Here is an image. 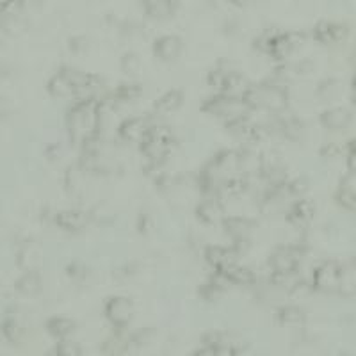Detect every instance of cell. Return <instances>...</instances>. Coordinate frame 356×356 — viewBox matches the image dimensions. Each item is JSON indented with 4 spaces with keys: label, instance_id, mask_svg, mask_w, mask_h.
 <instances>
[{
    "label": "cell",
    "instance_id": "obj_1",
    "mask_svg": "<svg viewBox=\"0 0 356 356\" xmlns=\"http://www.w3.org/2000/svg\"><path fill=\"white\" fill-rule=\"evenodd\" d=\"M102 123V102L97 97L77 98L66 112V130L72 143L79 146L91 137L100 136Z\"/></svg>",
    "mask_w": 356,
    "mask_h": 356
},
{
    "label": "cell",
    "instance_id": "obj_2",
    "mask_svg": "<svg viewBox=\"0 0 356 356\" xmlns=\"http://www.w3.org/2000/svg\"><path fill=\"white\" fill-rule=\"evenodd\" d=\"M306 248L303 244H278L267 257V269L271 275V285L276 288H290L299 275L305 260Z\"/></svg>",
    "mask_w": 356,
    "mask_h": 356
},
{
    "label": "cell",
    "instance_id": "obj_3",
    "mask_svg": "<svg viewBox=\"0 0 356 356\" xmlns=\"http://www.w3.org/2000/svg\"><path fill=\"white\" fill-rule=\"evenodd\" d=\"M250 112H269L273 116H281L288 109L290 95L287 86L275 81H264L259 84H250L241 95Z\"/></svg>",
    "mask_w": 356,
    "mask_h": 356
},
{
    "label": "cell",
    "instance_id": "obj_4",
    "mask_svg": "<svg viewBox=\"0 0 356 356\" xmlns=\"http://www.w3.org/2000/svg\"><path fill=\"white\" fill-rule=\"evenodd\" d=\"M308 34L303 30H266L255 39V48L269 55L278 64L290 61L294 54L303 47Z\"/></svg>",
    "mask_w": 356,
    "mask_h": 356
},
{
    "label": "cell",
    "instance_id": "obj_5",
    "mask_svg": "<svg viewBox=\"0 0 356 356\" xmlns=\"http://www.w3.org/2000/svg\"><path fill=\"white\" fill-rule=\"evenodd\" d=\"M175 143L177 139L171 127L164 123H153L148 136L139 144V152L152 170H161V166L171 157Z\"/></svg>",
    "mask_w": 356,
    "mask_h": 356
},
{
    "label": "cell",
    "instance_id": "obj_6",
    "mask_svg": "<svg viewBox=\"0 0 356 356\" xmlns=\"http://www.w3.org/2000/svg\"><path fill=\"white\" fill-rule=\"evenodd\" d=\"M199 110L204 115L212 116V118L223 121V125L232 123V121H237V119L250 116V110H248L246 103L242 102L241 97L223 93H214L208 98H205L201 106H199Z\"/></svg>",
    "mask_w": 356,
    "mask_h": 356
},
{
    "label": "cell",
    "instance_id": "obj_7",
    "mask_svg": "<svg viewBox=\"0 0 356 356\" xmlns=\"http://www.w3.org/2000/svg\"><path fill=\"white\" fill-rule=\"evenodd\" d=\"M346 281V267L339 260H322L314 267L310 284L315 293L335 294L342 293Z\"/></svg>",
    "mask_w": 356,
    "mask_h": 356
},
{
    "label": "cell",
    "instance_id": "obj_8",
    "mask_svg": "<svg viewBox=\"0 0 356 356\" xmlns=\"http://www.w3.org/2000/svg\"><path fill=\"white\" fill-rule=\"evenodd\" d=\"M207 84L208 88H212L216 93L223 95H233V97H241L244 93V89L248 88L246 77L242 75L239 70L233 66H228L225 63L216 64L210 72L207 73Z\"/></svg>",
    "mask_w": 356,
    "mask_h": 356
},
{
    "label": "cell",
    "instance_id": "obj_9",
    "mask_svg": "<svg viewBox=\"0 0 356 356\" xmlns=\"http://www.w3.org/2000/svg\"><path fill=\"white\" fill-rule=\"evenodd\" d=\"M257 226H259V223L253 217L248 216H226L221 223V228L230 239V244L237 248L241 255L250 250L251 237H253Z\"/></svg>",
    "mask_w": 356,
    "mask_h": 356
},
{
    "label": "cell",
    "instance_id": "obj_10",
    "mask_svg": "<svg viewBox=\"0 0 356 356\" xmlns=\"http://www.w3.org/2000/svg\"><path fill=\"white\" fill-rule=\"evenodd\" d=\"M134 315H136V305L132 297L123 294L109 296L103 303V317L112 326V330H128Z\"/></svg>",
    "mask_w": 356,
    "mask_h": 356
},
{
    "label": "cell",
    "instance_id": "obj_11",
    "mask_svg": "<svg viewBox=\"0 0 356 356\" xmlns=\"http://www.w3.org/2000/svg\"><path fill=\"white\" fill-rule=\"evenodd\" d=\"M293 196L288 192L287 184L285 186H266L259 198V210L264 216H276L285 214L288 205L293 204Z\"/></svg>",
    "mask_w": 356,
    "mask_h": 356
},
{
    "label": "cell",
    "instance_id": "obj_12",
    "mask_svg": "<svg viewBox=\"0 0 356 356\" xmlns=\"http://www.w3.org/2000/svg\"><path fill=\"white\" fill-rule=\"evenodd\" d=\"M153 121L150 116H128L121 123L118 125V137L123 143L137 144L139 146L144 141V137L148 136L150 128H152Z\"/></svg>",
    "mask_w": 356,
    "mask_h": 356
},
{
    "label": "cell",
    "instance_id": "obj_13",
    "mask_svg": "<svg viewBox=\"0 0 356 356\" xmlns=\"http://www.w3.org/2000/svg\"><path fill=\"white\" fill-rule=\"evenodd\" d=\"M196 219L205 226H217L226 217V208L223 199L217 196H204L195 207Z\"/></svg>",
    "mask_w": 356,
    "mask_h": 356
},
{
    "label": "cell",
    "instance_id": "obj_14",
    "mask_svg": "<svg viewBox=\"0 0 356 356\" xmlns=\"http://www.w3.org/2000/svg\"><path fill=\"white\" fill-rule=\"evenodd\" d=\"M242 255L239 253L237 248L228 244H208L204 250V259L208 266L212 267L214 273H219L233 264L241 262Z\"/></svg>",
    "mask_w": 356,
    "mask_h": 356
},
{
    "label": "cell",
    "instance_id": "obj_15",
    "mask_svg": "<svg viewBox=\"0 0 356 356\" xmlns=\"http://www.w3.org/2000/svg\"><path fill=\"white\" fill-rule=\"evenodd\" d=\"M315 212H317V207H315L312 199L296 198L293 199V204L288 205L284 216L290 226H294L297 230H305L314 221Z\"/></svg>",
    "mask_w": 356,
    "mask_h": 356
},
{
    "label": "cell",
    "instance_id": "obj_16",
    "mask_svg": "<svg viewBox=\"0 0 356 356\" xmlns=\"http://www.w3.org/2000/svg\"><path fill=\"white\" fill-rule=\"evenodd\" d=\"M152 52L161 63H177L184 52V39L178 34H162L153 41Z\"/></svg>",
    "mask_w": 356,
    "mask_h": 356
},
{
    "label": "cell",
    "instance_id": "obj_17",
    "mask_svg": "<svg viewBox=\"0 0 356 356\" xmlns=\"http://www.w3.org/2000/svg\"><path fill=\"white\" fill-rule=\"evenodd\" d=\"M349 36V27L339 23V21H330V20H321L319 23H315L314 29H312V38L314 41L321 43V45H337V43H342L344 39Z\"/></svg>",
    "mask_w": 356,
    "mask_h": 356
},
{
    "label": "cell",
    "instance_id": "obj_18",
    "mask_svg": "<svg viewBox=\"0 0 356 356\" xmlns=\"http://www.w3.org/2000/svg\"><path fill=\"white\" fill-rule=\"evenodd\" d=\"M55 225L68 233H81L91 223V214L84 212L81 208H64L54 217Z\"/></svg>",
    "mask_w": 356,
    "mask_h": 356
},
{
    "label": "cell",
    "instance_id": "obj_19",
    "mask_svg": "<svg viewBox=\"0 0 356 356\" xmlns=\"http://www.w3.org/2000/svg\"><path fill=\"white\" fill-rule=\"evenodd\" d=\"M319 123H321L322 128H326L330 132L346 130L353 123V112L351 109L344 106L328 107L319 115Z\"/></svg>",
    "mask_w": 356,
    "mask_h": 356
},
{
    "label": "cell",
    "instance_id": "obj_20",
    "mask_svg": "<svg viewBox=\"0 0 356 356\" xmlns=\"http://www.w3.org/2000/svg\"><path fill=\"white\" fill-rule=\"evenodd\" d=\"M184 102H186V93L180 88H171L168 91L153 100V112L157 116L173 115L177 110L182 109Z\"/></svg>",
    "mask_w": 356,
    "mask_h": 356
},
{
    "label": "cell",
    "instance_id": "obj_21",
    "mask_svg": "<svg viewBox=\"0 0 356 356\" xmlns=\"http://www.w3.org/2000/svg\"><path fill=\"white\" fill-rule=\"evenodd\" d=\"M219 275L228 281L230 287H253L259 281L257 273L251 267L242 266L241 262L226 267V269L219 271Z\"/></svg>",
    "mask_w": 356,
    "mask_h": 356
},
{
    "label": "cell",
    "instance_id": "obj_22",
    "mask_svg": "<svg viewBox=\"0 0 356 356\" xmlns=\"http://www.w3.org/2000/svg\"><path fill=\"white\" fill-rule=\"evenodd\" d=\"M130 349L132 342L128 330H112V333L100 346V351L103 356H123Z\"/></svg>",
    "mask_w": 356,
    "mask_h": 356
},
{
    "label": "cell",
    "instance_id": "obj_23",
    "mask_svg": "<svg viewBox=\"0 0 356 356\" xmlns=\"http://www.w3.org/2000/svg\"><path fill=\"white\" fill-rule=\"evenodd\" d=\"M275 319L284 328H301L306 322V312L296 303H285L275 310Z\"/></svg>",
    "mask_w": 356,
    "mask_h": 356
},
{
    "label": "cell",
    "instance_id": "obj_24",
    "mask_svg": "<svg viewBox=\"0 0 356 356\" xmlns=\"http://www.w3.org/2000/svg\"><path fill=\"white\" fill-rule=\"evenodd\" d=\"M251 189V180L244 175H235V177L228 178L226 182H223V186L219 187L217 191V198H221L223 201L225 199H239L244 198V196L250 192Z\"/></svg>",
    "mask_w": 356,
    "mask_h": 356
},
{
    "label": "cell",
    "instance_id": "obj_25",
    "mask_svg": "<svg viewBox=\"0 0 356 356\" xmlns=\"http://www.w3.org/2000/svg\"><path fill=\"white\" fill-rule=\"evenodd\" d=\"M144 13L153 20H168L175 17L180 8V0H141Z\"/></svg>",
    "mask_w": 356,
    "mask_h": 356
},
{
    "label": "cell",
    "instance_id": "obj_26",
    "mask_svg": "<svg viewBox=\"0 0 356 356\" xmlns=\"http://www.w3.org/2000/svg\"><path fill=\"white\" fill-rule=\"evenodd\" d=\"M45 328H47L48 335L54 337L59 342V340L72 339V335L77 331V322L66 315H54V317L48 319Z\"/></svg>",
    "mask_w": 356,
    "mask_h": 356
},
{
    "label": "cell",
    "instance_id": "obj_27",
    "mask_svg": "<svg viewBox=\"0 0 356 356\" xmlns=\"http://www.w3.org/2000/svg\"><path fill=\"white\" fill-rule=\"evenodd\" d=\"M230 287L228 281L219 275V273H214L204 285H199L198 294L199 297L207 303H216L223 294L226 293V288Z\"/></svg>",
    "mask_w": 356,
    "mask_h": 356
},
{
    "label": "cell",
    "instance_id": "obj_28",
    "mask_svg": "<svg viewBox=\"0 0 356 356\" xmlns=\"http://www.w3.org/2000/svg\"><path fill=\"white\" fill-rule=\"evenodd\" d=\"M335 201L339 204V207L344 208V210L355 212L356 210L355 173H351V177L344 178L342 182L339 184V187H337V191H335Z\"/></svg>",
    "mask_w": 356,
    "mask_h": 356
},
{
    "label": "cell",
    "instance_id": "obj_29",
    "mask_svg": "<svg viewBox=\"0 0 356 356\" xmlns=\"http://www.w3.org/2000/svg\"><path fill=\"white\" fill-rule=\"evenodd\" d=\"M47 89L48 93L54 98H57V100H70V98H75L77 100V91L73 89V86L70 84V81L61 70L52 75V79L48 81Z\"/></svg>",
    "mask_w": 356,
    "mask_h": 356
},
{
    "label": "cell",
    "instance_id": "obj_30",
    "mask_svg": "<svg viewBox=\"0 0 356 356\" xmlns=\"http://www.w3.org/2000/svg\"><path fill=\"white\" fill-rule=\"evenodd\" d=\"M26 324L20 319V315H8L2 322V335L6 337L8 342L14 344V346L26 339Z\"/></svg>",
    "mask_w": 356,
    "mask_h": 356
},
{
    "label": "cell",
    "instance_id": "obj_31",
    "mask_svg": "<svg viewBox=\"0 0 356 356\" xmlns=\"http://www.w3.org/2000/svg\"><path fill=\"white\" fill-rule=\"evenodd\" d=\"M109 95L118 106L119 103H130L139 100L141 95H143V88H141V84H137V82H127V84L118 86V88Z\"/></svg>",
    "mask_w": 356,
    "mask_h": 356
},
{
    "label": "cell",
    "instance_id": "obj_32",
    "mask_svg": "<svg viewBox=\"0 0 356 356\" xmlns=\"http://www.w3.org/2000/svg\"><path fill=\"white\" fill-rule=\"evenodd\" d=\"M86 177H88V173H86V170L79 164V162L73 164L72 168H68V171H66V178H64L66 191L73 192V195H75V192H81L82 187H84L86 184Z\"/></svg>",
    "mask_w": 356,
    "mask_h": 356
},
{
    "label": "cell",
    "instance_id": "obj_33",
    "mask_svg": "<svg viewBox=\"0 0 356 356\" xmlns=\"http://www.w3.org/2000/svg\"><path fill=\"white\" fill-rule=\"evenodd\" d=\"M119 70L123 75H127L128 79H136L141 72H143V61H141L139 54L137 52H125L119 59Z\"/></svg>",
    "mask_w": 356,
    "mask_h": 356
},
{
    "label": "cell",
    "instance_id": "obj_34",
    "mask_svg": "<svg viewBox=\"0 0 356 356\" xmlns=\"http://www.w3.org/2000/svg\"><path fill=\"white\" fill-rule=\"evenodd\" d=\"M17 288L23 294V296L36 297L38 294H41V288H43L41 278H39L38 273H32V271L26 273V275L21 276L20 280H18Z\"/></svg>",
    "mask_w": 356,
    "mask_h": 356
},
{
    "label": "cell",
    "instance_id": "obj_35",
    "mask_svg": "<svg viewBox=\"0 0 356 356\" xmlns=\"http://www.w3.org/2000/svg\"><path fill=\"white\" fill-rule=\"evenodd\" d=\"M319 100L322 102H333L340 95V82L337 79H324L315 91Z\"/></svg>",
    "mask_w": 356,
    "mask_h": 356
},
{
    "label": "cell",
    "instance_id": "obj_36",
    "mask_svg": "<svg viewBox=\"0 0 356 356\" xmlns=\"http://www.w3.org/2000/svg\"><path fill=\"white\" fill-rule=\"evenodd\" d=\"M89 273L91 269L88 267V264H84L82 260H72L66 267V275L70 276V280L75 281V284L82 285V284H88L89 280Z\"/></svg>",
    "mask_w": 356,
    "mask_h": 356
},
{
    "label": "cell",
    "instance_id": "obj_37",
    "mask_svg": "<svg viewBox=\"0 0 356 356\" xmlns=\"http://www.w3.org/2000/svg\"><path fill=\"white\" fill-rule=\"evenodd\" d=\"M155 335H157L155 328H137V330L130 331L132 348L141 349L144 348V346H148V344L153 342Z\"/></svg>",
    "mask_w": 356,
    "mask_h": 356
},
{
    "label": "cell",
    "instance_id": "obj_38",
    "mask_svg": "<svg viewBox=\"0 0 356 356\" xmlns=\"http://www.w3.org/2000/svg\"><path fill=\"white\" fill-rule=\"evenodd\" d=\"M55 355L57 356H84V351L75 340L66 339V340H59L57 346L54 348Z\"/></svg>",
    "mask_w": 356,
    "mask_h": 356
},
{
    "label": "cell",
    "instance_id": "obj_39",
    "mask_svg": "<svg viewBox=\"0 0 356 356\" xmlns=\"http://www.w3.org/2000/svg\"><path fill=\"white\" fill-rule=\"evenodd\" d=\"M288 192L293 196L294 199L296 198H305L306 191L310 189V182L306 180L305 177H297V178H290L287 182Z\"/></svg>",
    "mask_w": 356,
    "mask_h": 356
},
{
    "label": "cell",
    "instance_id": "obj_40",
    "mask_svg": "<svg viewBox=\"0 0 356 356\" xmlns=\"http://www.w3.org/2000/svg\"><path fill=\"white\" fill-rule=\"evenodd\" d=\"M137 232L141 235H150V233L155 230V219H153L152 214L148 212H141L139 217H137Z\"/></svg>",
    "mask_w": 356,
    "mask_h": 356
},
{
    "label": "cell",
    "instance_id": "obj_41",
    "mask_svg": "<svg viewBox=\"0 0 356 356\" xmlns=\"http://www.w3.org/2000/svg\"><path fill=\"white\" fill-rule=\"evenodd\" d=\"M342 153H346V148H342V146L337 143H328L321 148V155L324 159H335L339 157V155H342Z\"/></svg>",
    "mask_w": 356,
    "mask_h": 356
},
{
    "label": "cell",
    "instance_id": "obj_42",
    "mask_svg": "<svg viewBox=\"0 0 356 356\" xmlns=\"http://www.w3.org/2000/svg\"><path fill=\"white\" fill-rule=\"evenodd\" d=\"M346 164L351 173H356V139L349 141L346 146Z\"/></svg>",
    "mask_w": 356,
    "mask_h": 356
},
{
    "label": "cell",
    "instance_id": "obj_43",
    "mask_svg": "<svg viewBox=\"0 0 356 356\" xmlns=\"http://www.w3.org/2000/svg\"><path fill=\"white\" fill-rule=\"evenodd\" d=\"M89 48V39L86 38V36H77V38H73L72 41H70V50L73 52V54H82V52H86Z\"/></svg>",
    "mask_w": 356,
    "mask_h": 356
},
{
    "label": "cell",
    "instance_id": "obj_44",
    "mask_svg": "<svg viewBox=\"0 0 356 356\" xmlns=\"http://www.w3.org/2000/svg\"><path fill=\"white\" fill-rule=\"evenodd\" d=\"M216 356H241V349H239L235 344L221 346V348L216 349Z\"/></svg>",
    "mask_w": 356,
    "mask_h": 356
},
{
    "label": "cell",
    "instance_id": "obj_45",
    "mask_svg": "<svg viewBox=\"0 0 356 356\" xmlns=\"http://www.w3.org/2000/svg\"><path fill=\"white\" fill-rule=\"evenodd\" d=\"M191 356H216V349L214 348H208V346H199V348H196L195 351H192Z\"/></svg>",
    "mask_w": 356,
    "mask_h": 356
},
{
    "label": "cell",
    "instance_id": "obj_46",
    "mask_svg": "<svg viewBox=\"0 0 356 356\" xmlns=\"http://www.w3.org/2000/svg\"><path fill=\"white\" fill-rule=\"evenodd\" d=\"M233 6H237V8H246V6H250L253 0H230Z\"/></svg>",
    "mask_w": 356,
    "mask_h": 356
},
{
    "label": "cell",
    "instance_id": "obj_47",
    "mask_svg": "<svg viewBox=\"0 0 356 356\" xmlns=\"http://www.w3.org/2000/svg\"><path fill=\"white\" fill-rule=\"evenodd\" d=\"M351 88H353V93H356V72L353 75V81H351Z\"/></svg>",
    "mask_w": 356,
    "mask_h": 356
},
{
    "label": "cell",
    "instance_id": "obj_48",
    "mask_svg": "<svg viewBox=\"0 0 356 356\" xmlns=\"http://www.w3.org/2000/svg\"><path fill=\"white\" fill-rule=\"evenodd\" d=\"M349 266H351L353 269H355V271H356V257H355V259L351 260V262H349Z\"/></svg>",
    "mask_w": 356,
    "mask_h": 356
}]
</instances>
